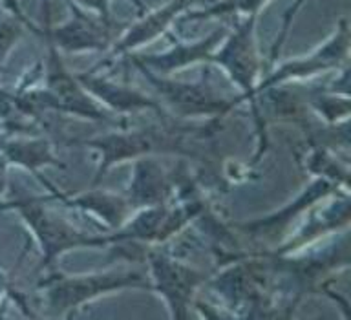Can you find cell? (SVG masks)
Returning a JSON list of instances; mask_svg holds the SVG:
<instances>
[{"label": "cell", "instance_id": "1", "mask_svg": "<svg viewBox=\"0 0 351 320\" xmlns=\"http://www.w3.org/2000/svg\"><path fill=\"white\" fill-rule=\"evenodd\" d=\"M256 19L258 15H247L245 21L236 26L234 34L230 35L227 42L210 56V62L219 64L229 73L232 83L243 90V94L238 99H249L251 103H254V97H256L254 88H256V77L260 72V61H258L256 45H254Z\"/></svg>", "mask_w": 351, "mask_h": 320}, {"label": "cell", "instance_id": "2", "mask_svg": "<svg viewBox=\"0 0 351 320\" xmlns=\"http://www.w3.org/2000/svg\"><path fill=\"white\" fill-rule=\"evenodd\" d=\"M348 51H350V26L348 21L342 19L337 26V32L333 37L317 51H313L309 57L302 59H293L285 62L278 70H274L271 75L263 79L262 83L256 84L254 95H258L263 90H269L285 81H295V79H304L315 73L328 72L333 68H339L342 62H348Z\"/></svg>", "mask_w": 351, "mask_h": 320}, {"label": "cell", "instance_id": "3", "mask_svg": "<svg viewBox=\"0 0 351 320\" xmlns=\"http://www.w3.org/2000/svg\"><path fill=\"white\" fill-rule=\"evenodd\" d=\"M139 72L148 79V83L156 86L161 97L181 116H219L229 112L238 99H225L214 92V88L207 83H180L172 79H165L156 75L150 70L139 68Z\"/></svg>", "mask_w": 351, "mask_h": 320}, {"label": "cell", "instance_id": "4", "mask_svg": "<svg viewBox=\"0 0 351 320\" xmlns=\"http://www.w3.org/2000/svg\"><path fill=\"white\" fill-rule=\"evenodd\" d=\"M141 273H106V275L95 276H70V278H60L55 282V286L49 289V306L59 311L73 309L81 306L86 300H92L101 293L115 291L123 287H145Z\"/></svg>", "mask_w": 351, "mask_h": 320}, {"label": "cell", "instance_id": "5", "mask_svg": "<svg viewBox=\"0 0 351 320\" xmlns=\"http://www.w3.org/2000/svg\"><path fill=\"white\" fill-rule=\"evenodd\" d=\"M70 10L73 17L62 26L46 32V39L60 50L86 51L106 50L115 34H119V24L115 21H104L101 17H92L84 12H79L70 0Z\"/></svg>", "mask_w": 351, "mask_h": 320}, {"label": "cell", "instance_id": "6", "mask_svg": "<svg viewBox=\"0 0 351 320\" xmlns=\"http://www.w3.org/2000/svg\"><path fill=\"white\" fill-rule=\"evenodd\" d=\"M49 56L48 68H46V90H44V105L53 106L57 110L70 112L82 117L92 119H106L104 112L95 106L90 97L82 92V86L75 75L66 72L59 59L57 48L48 40Z\"/></svg>", "mask_w": 351, "mask_h": 320}, {"label": "cell", "instance_id": "7", "mask_svg": "<svg viewBox=\"0 0 351 320\" xmlns=\"http://www.w3.org/2000/svg\"><path fill=\"white\" fill-rule=\"evenodd\" d=\"M21 212L43 243L46 262H51L57 254H60L66 249L82 247V245H103L106 242L104 238L84 236L82 232L75 231L73 227L64 223L60 218L48 214L43 207H38L33 201L21 205Z\"/></svg>", "mask_w": 351, "mask_h": 320}, {"label": "cell", "instance_id": "8", "mask_svg": "<svg viewBox=\"0 0 351 320\" xmlns=\"http://www.w3.org/2000/svg\"><path fill=\"white\" fill-rule=\"evenodd\" d=\"M88 145H93L104 152L103 165L99 169V174L104 172L110 165H114L117 161L134 158L143 152H183V139L180 136H170L165 130H145V132H134L128 136H108V138H99L93 141H86Z\"/></svg>", "mask_w": 351, "mask_h": 320}, {"label": "cell", "instance_id": "9", "mask_svg": "<svg viewBox=\"0 0 351 320\" xmlns=\"http://www.w3.org/2000/svg\"><path fill=\"white\" fill-rule=\"evenodd\" d=\"M225 35H227V26H219L208 35L207 39L199 40V42L176 45L172 50L163 51V53L132 57L130 61L137 68H145L150 72H158V75H163V73L174 72L178 68H185L189 64H194V62L210 61V56Z\"/></svg>", "mask_w": 351, "mask_h": 320}, {"label": "cell", "instance_id": "10", "mask_svg": "<svg viewBox=\"0 0 351 320\" xmlns=\"http://www.w3.org/2000/svg\"><path fill=\"white\" fill-rule=\"evenodd\" d=\"M192 4V0H170L169 4L163 8H159L156 12L148 13L147 17L141 19L139 23L130 26V29L121 37L115 45H112V53L110 59H114L117 56H125L128 51L136 50L139 46L147 45L150 40L163 34L165 29L169 28L170 24L174 23L176 17L180 15L185 8Z\"/></svg>", "mask_w": 351, "mask_h": 320}, {"label": "cell", "instance_id": "11", "mask_svg": "<svg viewBox=\"0 0 351 320\" xmlns=\"http://www.w3.org/2000/svg\"><path fill=\"white\" fill-rule=\"evenodd\" d=\"M152 265L158 276L159 289L169 298L170 306L174 309V317L183 319L185 315L181 309H185L194 287L203 280V275L163 258H152Z\"/></svg>", "mask_w": 351, "mask_h": 320}, {"label": "cell", "instance_id": "12", "mask_svg": "<svg viewBox=\"0 0 351 320\" xmlns=\"http://www.w3.org/2000/svg\"><path fill=\"white\" fill-rule=\"evenodd\" d=\"M75 79L79 81L82 88H86V92H92L93 95H97L99 99L104 101L106 105L119 112H134V110H161L158 103L147 95H143L141 92L128 88V86H121L106 79L95 77L93 72H82L77 73Z\"/></svg>", "mask_w": 351, "mask_h": 320}, {"label": "cell", "instance_id": "13", "mask_svg": "<svg viewBox=\"0 0 351 320\" xmlns=\"http://www.w3.org/2000/svg\"><path fill=\"white\" fill-rule=\"evenodd\" d=\"M269 0H219L214 2L210 6L203 8L199 12L189 13L185 17V23L191 21H202L207 17H218V15H236V13H243V15H258Z\"/></svg>", "mask_w": 351, "mask_h": 320}, {"label": "cell", "instance_id": "14", "mask_svg": "<svg viewBox=\"0 0 351 320\" xmlns=\"http://www.w3.org/2000/svg\"><path fill=\"white\" fill-rule=\"evenodd\" d=\"M8 154L15 161H26V165L27 160H32L29 161V167L43 165V163H48L46 160H51L46 143L11 145V147H8Z\"/></svg>", "mask_w": 351, "mask_h": 320}, {"label": "cell", "instance_id": "15", "mask_svg": "<svg viewBox=\"0 0 351 320\" xmlns=\"http://www.w3.org/2000/svg\"><path fill=\"white\" fill-rule=\"evenodd\" d=\"M22 34L21 24L19 21H13V19H5L0 23V62L5 57V53L10 51V48L13 46L19 35Z\"/></svg>", "mask_w": 351, "mask_h": 320}, {"label": "cell", "instance_id": "16", "mask_svg": "<svg viewBox=\"0 0 351 320\" xmlns=\"http://www.w3.org/2000/svg\"><path fill=\"white\" fill-rule=\"evenodd\" d=\"M77 2H79L81 6L90 8L93 12H97L99 17L104 19V21H114L112 15H110V0H77Z\"/></svg>", "mask_w": 351, "mask_h": 320}, {"label": "cell", "instance_id": "17", "mask_svg": "<svg viewBox=\"0 0 351 320\" xmlns=\"http://www.w3.org/2000/svg\"><path fill=\"white\" fill-rule=\"evenodd\" d=\"M2 190H4V163H0V194H2Z\"/></svg>", "mask_w": 351, "mask_h": 320}, {"label": "cell", "instance_id": "18", "mask_svg": "<svg viewBox=\"0 0 351 320\" xmlns=\"http://www.w3.org/2000/svg\"><path fill=\"white\" fill-rule=\"evenodd\" d=\"M197 2H205L207 6L214 4V2H219V0H192V4H197Z\"/></svg>", "mask_w": 351, "mask_h": 320}]
</instances>
